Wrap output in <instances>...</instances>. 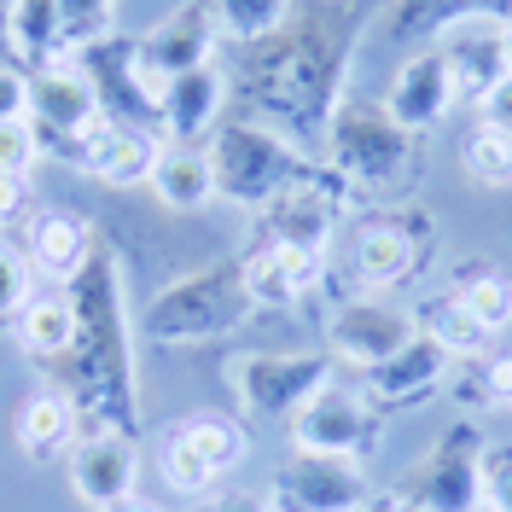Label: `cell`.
<instances>
[{"instance_id": "21", "label": "cell", "mask_w": 512, "mask_h": 512, "mask_svg": "<svg viewBox=\"0 0 512 512\" xmlns=\"http://www.w3.org/2000/svg\"><path fill=\"white\" fill-rule=\"evenodd\" d=\"M94 251H99L94 222H82L76 210H35L24 222V256L47 280H76Z\"/></svg>"}, {"instance_id": "36", "label": "cell", "mask_w": 512, "mask_h": 512, "mask_svg": "<svg viewBox=\"0 0 512 512\" xmlns=\"http://www.w3.org/2000/svg\"><path fill=\"white\" fill-rule=\"evenodd\" d=\"M483 507L512 512V448H489L483 454Z\"/></svg>"}, {"instance_id": "13", "label": "cell", "mask_w": 512, "mask_h": 512, "mask_svg": "<svg viewBox=\"0 0 512 512\" xmlns=\"http://www.w3.org/2000/svg\"><path fill=\"white\" fill-rule=\"evenodd\" d=\"M320 268H326L320 251H297V245H274V239H262V245L239 262L245 291H251L256 309H291V303H303V297L320 286Z\"/></svg>"}, {"instance_id": "25", "label": "cell", "mask_w": 512, "mask_h": 512, "mask_svg": "<svg viewBox=\"0 0 512 512\" xmlns=\"http://www.w3.org/2000/svg\"><path fill=\"white\" fill-rule=\"evenodd\" d=\"M70 344H76V303H70V291L30 297L18 309V350L30 361H64Z\"/></svg>"}, {"instance_id": "27", "label": "cell", "mask_w": 512, "mask_h": 512, "mask_svg": "<svg viewBox=\"0 0 512 512\" xmlns=\"http://www.w3.org/2000/svg\"><path fill=\"white\" fill-rule=\"evenodd\" d=\"M6 41L30 64H53L64 47L59 0H6Z\"/></svg>"}, {"instance_id": "10", "label": "cell", "mask_w": 512, "mask_h": 512, "mask_svg": "<svg viewBox=\"0 0 512 512\" xmlns=\"http://www.w3.org/2000/svg\"><path fill=\"white\" fill-rule=\"evenodd\" d=\"M408 338H414V315H402V309L379 303L373 291H367V297H350V303H338V309L326 315V344H332V355H338L344 367H355V373H367V367L390 361Z\"/></svg>"}, {"instance_id": "4", "label": "cell", "mask_w": 512, "mask_h": 512, "mask_svg": "<svg viewBox=\"0 0 512 512\" xmlns=\"http://www.w3.org/2000/svg\"><path fill=\"white\" fill-rule=\"evenodd\" d=\"M326 379L332 361L315 350H245L227 361V390L245 419H291Z\"/></svg>"}, {"instance_id": "12", "label": "cell", "mask_w": 512, "mask_h": 512, "mask_svg": "<svg viewBox=\"0 0 512 512\" xmlns=\"http://www.w3.org/2000/svg\"><path fill=\"white\" fill-rule=\"evenodd\" d=\"M419 268V222L408 216H367L350 233V274L361 280V291H390L402 286Z\"/></svg>"}, {"instance_id": "7", "label": "cell", "mask_w": 512, "mask_h": 512, "mask_svg": "<svg viewBox=\"0 0 512 512\" xmlns=\"http://www.w3.org/2000/svg\"><path fill=\"white\" fill-rule=\"evenodd\" d=\"M105 123V105L88 88L76 64H41L30 82V128L41 152H59L64 163H82V140Z\"/></svg>"}, {"instance_id": "1", "label": "cell", "mask_w": 512, "mask_h": 512, "mask_svg": "<svg viewBox=\"0 0 512 512\" xmlns=\"http://www.w3.org/2000/svg\"><path fill=\"white\" fill-rule=\"evenodd\" d=\"M70 303H76V344L59 367V390L82 414V437L88 431H128L134 437V350H128V320L123 297H117V256L94 251L88 268L70 280Z\"/></svg>"}, {"instance_id": "38", "label": "cell", "mask_w": 512, "mask_h": 512, "mask_svg": "<svg viewBox=\"0 0 512 512\" xmlns=\"http://www.w3.org/2000/svg\"><path fill=\"white\" fill-rule=\"evenodd\" d=\"M192 512H274L268 495H251V489H216L204 501H192Z\"/></svg>"}, {"instance_id": "2", "label": "cell", "mask_w": 512, "mask_h": 512, "mask_svg": "<svg viewBox=\"0 0 512 512\" xmlns=\"http://www.w3.org/2000/svg\"><path fill=\"white\" fill-rule=\"evenodd\" d=\"M251 309L256 303L245 291L239 262H210V268H192L181 280H169L146 303L140 332L158 338V344H210V338H227Z\"/></svg>"}, {"instance_id": "18", "label": "cell", "mask_w": 512, "mask_h": 512, "mask_svg": "<svg viewBox=\"0 0 512 512\" xmlns=\"http://www.w3.org/2000/svg\"><path fill=\"white\" fill-rule=\"evenodd\" d=\"M332 222H338V198L320 187L315 175H303L297 187H286L280 198L262 204V227L274 245H297V251H320L332 245Z\"/></svg>"}, {"instance_id": "29", "label": "cell", "mask_w": 512, "mask_h": 512, "mask_svg": "<svg viewBox=\"0 0 512 512\" xmlns=\"http://www.w3.org/2000/svg\"><path fill=\"white\" fill-rule=\"evenodd\" d=\"M158 472L163 483L181 495V501H204V495H216L222 489V478L192 454V443L181 437V431H163V443H158Z\"/></svg>"}, {"instance_id": "33", "label": "cell", "mask_w": 512, "mask_h": 512, "mask_svg": "<svg viewBox=\"0 0 512 512\" xmlns=\"http://www.w3.org/2000/svg\"><path fill=\"white\" fill-rule=\"evenodd\" d=\"M35 297L30 256H18L12 245H0V320H18V309Z\"/></svg>"}, {"instance_id": "16", "label": "cell", "mask_w": 512, "mask_h": 512, "mask_svg": "<svg viewBox=\"0 0 512 512\" xmlns=\"http://www.w3.org/2000/svg\"><path fill=\"white\" fill-rule=\"evenodd\" d=\"M222 105H227V76L216 64H198L187 76H175L158 99V128L169 146H198L210 128L222 123Z\"/></svg>"}, {"instance_id": "17", "label": "cell", "mask_w": 512, "mask_h": 512, "mask_svg": "<svg viewBox=\"0 0 512 512\" xmlns=\"http://www.w3.org/2000/svg\"><path fill=\"white\" fill-rule=\"evenodd\" d=\"M448 59V76H454V99H483L501 76L512 70V53H507V24L495 18H472L448 35L437 47Z\"/></svg>"}, {"instance_id": "31", "label": "cell", "mask_w": 512, "mask_h": 512, "mask_svg": "<svg viewBox=\"0 0 512 512\" xmlns=\"http://www.w3.org/2000/svg\"><path fill=\"white\" fill-rule=\"evenodd\" d=\"M460 169L483 187H512V128H483L460 146Z\"/></svg>"}, {"instance_id": "15", "label": "cell", "mask_w": 512, "mask_h": 512, "mask_svg": "<svg viewBox=\"0 0 512 512\" xmlns=\"http://www.w3.org/2000/svg\"><path fill=\"white\" fill-rule=\"evenodd\" d=\"M163 140L152 128H134V123H105L82 140V175H94L105 187H146L152 181V163H158Z\"/></svg>"}, {"instance_id": "23", "label": "cell", "mask_w": 512, "mask_h": 512, "mask_svg": "<svg viewBox=\"0 0 512 512\" xmlns=\"http://www.w3.org/2000/svg\"><path fill=\"white\" fill-rule=\"evenodd\" d=\"M414 332L419 338H431L437 350L448 355V361H478V355H489V332H483V320L460 303V291H437V297H425L414 309Z\"/></svg>"}, {"instance_id": "40", "label": "cell", "mask_w": 512, "mask_h": 512, "mask_svg": "<svg viewBox=\"0 0 512 512\" xmlns=\"http://www.w3.org/2000/svg\"><path fill=\"white\" fill-rule=\"evenodd\" d=\"M24 210H30V181L24 175H0V227L18 222Z\"/></svg>"}, {"instance_id": "42", "label": "cell", "mask_w": 512, "mask_h": 512, "mask_svg": "<svg viewBox=\"0 0 512 512\" xmlns=\"http://www.w3.org/2000/svg\"><path fill=\"white\" fill-rule=\"evenodd\" d=\"M117 512H158V507H146V501L134 495V501H123V507H117Z\"/></svg>"}, {"instance_id": "39", "label": "cell", "mask_w": 512, "mask_h": 512, "mask_svg": "<svg viewBox=\"0 0 512 512\" xmlns=\"http://www.w3.org/2000/svg\"><path fill=\"white\" fill-rule=\"evenodd\" d=\"M478 123L483 128H512V70L478 99Z\"/></svg>"}, {"instance_id": "35", "label": "cell", "mask_w": 512, "mask_h": 512, "mask_svg": "<svg viewBox=\"0 0 512 512\" xmlns=\"http://www.w3.org/2000/svg\"><path fill=\"white\" fill-rule=\"evenodd\" d=\"M41 163V140H35L30 123H0V175H24Z\"/></svg>"}, {"instance_id": "26", "label": "cell", "mask_w": 512, "mask_h": 512, "mask_svg": "<svg viewBox=\"0 0 512 512\" xmlns=\"http://www.w3.org/2000/svg\"><path fill=\"white\" fill-rule=\"evenodd\" d=\"M175 431L187 437L192 454H198L222 483L233 478V472L245 466V454H251V437H245V425H239L233 414H192V419H181Z\"/></svg>"}, {"instance_id": "32", "label": "cell", "mask_w": 512, "mask_h": 512, "mask_svg": "<svg viewBox=\"0 0 512 512\" xmlns=\"http://www.w3.org/2000/svg\"><path fill=\"white\" fill-rule=\"evenodd\" d=\"M111 18H117V0H59V24H64V47L82 53L111 35Z\"/></svg>"}, {"instance_id": "28", "label": "cell", "mask_w": 512, "mask_h": 512, "mask_svg": "<svg viewBox=\"0 0 512 512\" xmlns=\"http://www.w3.org/2000/svg\"><path fill=\"white\" fill-rule=\"evenodd\" d=\"M204 6H210L216 35H233V41H268V35L286 24L291 0H204Z\"/></svg>"}, {"instance_id": "43", "label": "cell", "mask_w": 512, "mask_h": 512, "mask_svg": "<svg viewBox=\"0 0 512 512\" xmlns=\"http://www.w3.org/2000/svg\"><path fill=\"white\" fill-rule=\"evenodd\" d=\"M507 53H512V24H507Z\"/></svg>"}, {"instance_id": "9", "label": "cell", "mask_w": 512, "mask_h": 512, "mask_svg": "<svg viewBox=\"0 0 512 512\" xmlns=\"http://www.w3.org/2000/svg\"><path fill=\"white\" fill-rule=\"evenodd\" d=\"M367 495H373V483L361 478V460L291 454V466L268 489V507L274 512H361Z\"/></svg>"}, {"instance_id": "8", "label": "cell", "mask_w": 512, "mask_h": 512, "mask_svg": "<svg viewBox=\"0 0 512 512\" xmlns=\"http://www.w3.org/2000/svg\"><path fill=\"white\" fill-rule=\"evenodd\" d=\"M64 472H70V495L82 507L117 512L140 489V448H134L128 431H88L64 454Z\"/></svg>"}, {"instance_id": "11", "label": "cell", "mask_w": 512, "mask_h": 512, "mask_svg": "<svg viewBox=\"0 0 512 512\" xmlns=\"http://www.w3.org/2000/svg\"><path fill=\"white\" fill-rule=\"evenodd\" d=\"M210 47H216V24H210V6L204 0H187L175 18H163L158 30L146 35V41H134V59H140V76L158 88L175 82V76H187L198 64H210Z\"/></svg>"}, {"instance_id": "37", "label": "cell", "mask_w": 512, "mask_h": 512, "mask_svg": "<svg viewBox=\"0 0 512 512\" xmlns=\"http://www.w3.org/2000/svg\"><path fill=\"white\" fill-rule=\"evenodd\" d=\"M0 123H30V76L0 64Z\"/></svg>"}, {"instance_id": "5", "label": "cell", "mask_w": 512, "mask_h": 512, "mask_svg": "<svg viewBox=\"0 0 512 512\" xmlns=\"http://www.w3.org/2000/svg\"><path fill=\"white\" fill-rule=\"evenodd\" d=\"M286 431L297 454H326V460H361L379 443L373 402L361 396V384H338V379L320 384L315 396L286 419Z\"/></svg>"}, {"instance_id": "19", "label": "cell", "mask_w": 512, "mask_h": 512, "mask_svg": "<svg viewBox=\"0 0 512 512\" xmlns=\"http://www.w3.org/2000/svg\"><path fill=\"white\" fill-rule=\"evenodd\" d=\"M12 443H18L24 460H64L70 448L82 443V414H76V402L64 396L59 384L30 390V396L18 402V414H12Z\"/></svg>"}, {"instance_id": "6", "label": "cell", "mask_w": 512, "mask_h": 512, "mask_svg": "<svg viewBox=\"0 0 512 512\" xmlns=\"http://www.w3.org/2000/svg\"><path fill=\"white\" fill-rule=\"evenodd\" d=\"M483 454H489L483 431L472 419H454L414 466L408 501L419 512H478L483 507Z\"/></svg>"}, {"instance_id": "14", "label": "cell", "mask_w": 512, "mask_h": 512, "mask_svg": "<svg viewBox=\"0 0 512 512\" xmlns=\"http://www.w3.org/2000/svg\"><path fill=\"white\" fill-rule=\"evenodd\" d=\"M448 379V355L431 344V338H408L402 350L379 361V367H367L361 373V396L373 402V408H408V402H425L431 390H443Z\"/></svg>"}, {"instance_id": "41", "label": "cell", "mask_w": 512, "mask_h": 512, "mask_svg": "<svg viewBox=\"0 0 512 512\" xmlns=\"http://www.w3.org/2000/svg\"><path fill=\"white\" fill-rule=\"evenodd\" d=\"M361 512H419L408 495H367V507Z\"/></svg>"}, {"instance_id": "20", "label": "cell", "mask_w": 512, "mask_h": 512, "mask_svg": "<svg viewBox=\"0 0 512 512\" xmlns=\"http://www.w3.org/2000/svg\"><path fill=\"white\" fill-rule=\"evenodd\" d=\"M448 105H454V76H448V59L443 53H419L396 70V82H390V99H384V117L402 128V134H414V128H431L448 117Z\"/></svg>"}, {"instance_id": "24", "label": "cell", "mask_w": 512, "mask_h": 512, "mask_svg": "<svg viewBox=\"0 0 512 512\" xmlns=\"http://www.w3.org/2000/svg\"><path fill=\"white\" fill-rule=\"evenodd\" d=\"M163 210H204L216 198V175H210V152L204 146H169L163 140L158 163H152V181Z\"/></svg>"}, {"instance_id": "22", "label": "cell", "mask_w": 512, "mask_h": 512, "mask_svg": "<svg viewBox=\"0 0 512 512\" xmlns=\"http://www.w3.org/2000/svg\"><path fill=\"white\" fill-rule=\"evenodd\" d=\"M332 140H338V146H332V158L344 163L355 181L390 175V169L402 163V128L390 123L384 111H344Z\"/></svg>"}, {"instance_id": "34", "label": "cell", "mask_w": 512, "mask_h": 512, "mask_svg": "<svg viewBox=\"0 0 512 512\" xmlns=\"http://www.w3.org/2000/svg\"><path fill=\"white\" fill-rule=\"evenodd\" d=\"M478 408H512V350L478 355V379H472Z\"/></svg>"}, {"instance_id": "30", "label": "cell", "mask_w": 512, "mask_h": 512, "mask_svg": "<svg viewBox=\"0 0 512 512\" xmlns=\"http://www.w3.org/2000/svg\"><path fill=\"white\" fill-rule=\"evenodd\" d=\"M460 303H466V309H472V315L483 320V332H489V338H495V332H507L512 326V280L507 274H495V268H466V274H460Z\"/></svg>"}, {"instance_id": "3", "label": "cell", "mask_w": 512, "mask_h": 512, "mask_svg": "<svg viewBox=\"0 0 512 512\" xmlns=\"http://www.w3.org/2000/svg\"><path fill=\"white\" fill-rule=\"evenodd\" d=\"M204 152H210L216 198L239 204V210H262L268 198H280L286 187H297L309 175V163L297 158L280 134H268V128H256V123L222 128Z\"/></svg>"}]
</instances>
